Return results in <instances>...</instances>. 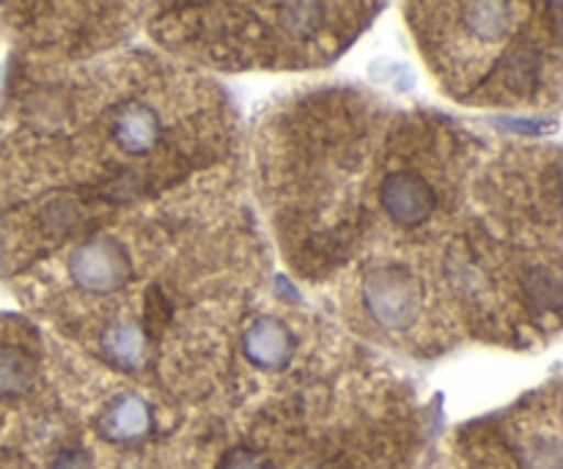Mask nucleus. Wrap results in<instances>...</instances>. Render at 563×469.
Segmentation results:
<instances>
[{"label": "nucleus", "instance_id": "39448f33", "mask_svg": "<svg viewBox=\"0 0 563 469\" xmlns=\"http://www.w3.org/2000/svg\"><path fill=\"white\" fill-rule=\"evenodd\" d=\"M245 355L256 368L280 371L295 357V338L286 324L275 322V319H258L245 333Z\"/></svg>", "mask_w": 563, "mask_h": 469}, {"label": "nucleus", "instance_id": "2eb2a0df", "mask_svg": "<svg viewBox=\"0 0 563 469\" xmlns=\"http://www.w3.org/2000/svg\"><path fill=\"white\" fill-rule=\"evenodd\" d=\"M500 124L511 132H526V135H539V132H544L550 126V124H542V121H528V119H506L500 121Z\"/></svg>", "mask_w": 563, "mask_h": 469}, {"label": "nucleus", "instance_id": "9d476101", "mask_svg": "<svg viewBox=\"0 0 563 469\" xmlns=\"http://www.w3.org/2000/svg\"><path fill=\"white\" fill-rule=\"evenodd\" d=\"M522 289H526V297L537 308H544V311H559L561 283L550 269H533V272H528L526 280H522Z\"/></svg>", "mask_w": 563, "mask_h": 469}, {"label": "nucleus", "instance_id": "1a4fd4ad", "mask_svg": "<svg viewBox=\"0 0 563 469\" xmlns=\"http://www.w3.org/2000/svg\"><path fill=\"white\" fill-rule=\"evenodd\" d=\"M36 384V362L22 349H0V399H20Z\"/></svg>", "mask_w": 563, "mask_h": 469}, {"label": "nucleus", "instance_id": "9b49d317", "mask_svg": "<svg viewBox=\"0 0 563 469\" xmlns=\"http://www.w3.org/2000/svg\"><path fill=\"white\" fill-rule=\"evenodd\" d=\"M82 217V209L77 203L66 201V198H58V201L47 203L42 212V228L47 231V236L53 239H64L66 234L75 231V225L80 223Z\"/></svg>", "mask_w": 563, "mask_h": 469}, {"label": "nucleus", "instance_id": "20e7f679", "mask_svg": "<svg viewBox=\"0 0 563 469\" xmlns=\"http://www.w3.org/2000/svg\"><path fill=\"white\" fill-rule=\"evenodd\" d=\"M154 426L152 406L141 399V395H115L113 401H108L99 415V434H102L108 443L115 445H130L137 439L146 437Z\"/></svg>", "mask_w": 563, "mask_h": 469}, {"label": "nucleus", "instance_id": "dca6fc26", "mask_svg": "<svg viewBox=\"0 0 563 469\" xmlns=\"http://www.w3.org/2000/svg\"><path fill=\"white\" fill-rule=\"evenodd\" d=\"M0 3H3V0H0Z\"/></svg>", "mask_w": 563, "mask_h": 469}, {"label": "nucleus", "instance_id": "f03ea898", "mask_svg": "<svg viewBox=\"0 0 563 469\" xmlns=\"http://www.w3.org/2000/svg\"><path fill=\"white\" fill-rule=\"evenodd\" d=\"M69 275L82 291L113 294L130 280V258L119 242L99 236L71 253Z\"/></svg>", "mask_w": 563, "mask_h": 469}, {"label": "nucleus", "instance_id": "f257e3e1", "mask_svg": "<svg viewBox=\"0 0 563 469\" xmlns=\"http://www.w3.org/2000/svg\"><path fill=\"white\" fill-rule=\"evenodd\" d=\"M363 300L374 322L385 330H407L421 311V286L410 269L390 264L366 275Z\"/></svg>", "mask_w": 563, "mask_h": 469}, {"label": "nucleus", "instance_id": "423d86ee", "mask_svg": "<svg viewBox=\"0 0 563 469\" xmlns=\"http://www.w3.org/2000/svg\"><path fill=\"white\" fill-rule=\"evenodd\" d=\"M159 135H163L159 115L154 113L148 104L126 102L124 108L115 113L113 137L115 143H119L121 152L132 154V157H143V154H148L157 146Z\"/></svg>", "mask_w": 563, "mask_h": 469}, {"label": "nucleus", "instance_id": "f8f14e48", "mask_svg": "<svg viewBox=\"0 0 563 469\" xmlns=\"http://www.w3.org/2000/svg\"><path fill=\"white\" fill-rule=\"evenodd\" d=\"M522 469H561V445L555 437L531 439L522 450Z\"/></svg>", "mask_w": 563, "mask_h": 469}, {"label": "nucleus", "instance_id": "6e6552de", "mask_svg": "<svg viewBox=\"0 0 563 469\" xmlns=\"http://www.w3.org/2000/svg\"><path fill=\"white\" fill-rule=\"evenodd\" d=\"M104 360L121 371H135L146 355V338L135 322H113L102 335Z\"/></svg>", "mask_w": 563, "mask_h": 469}, {"label": "nucleus", "instance_id": "0eeeda50", "mask_svg": "<svg viewBox=\"0 0 563 469\" xmlns=\"http://www.w3.org/2000/svg\"><path fill=\"white\" fill-rule=\"evenodd\" d=\"M462 22L478 42H500L515 27V3L511 0H465Z\"/></svg>", "mask_w": 563, "mask_h": 469}, {"label": "nucleus", "instance_id": "7ed1b4c3", "mask_svg": "<svg viewBox=\"0 0 563 469\" xmlns=\"http://www.w3.org/2000/svg\"><path fill=\"white\" fill-rule=\"evenodd\" d=\"M379 198L388 217L401 228H418L427 223L438 203L432 185L412 170H396L385 176Z\"/></svg>", "mask_w": 563, "mask_h": 469}, {"label": "nucleus", "instance_id": "4468645a", "mask_svg": "<svg viewBox=\"0 0 563 469\" xmlns=\"http://www.w3.org/2000/svg\"><path fill=\"white\" fill-rule=\"evenodd\" d=\"M55 469H91V461H88V456L80 454V450H66V454H60L58 461H55Z\"/></svg>", "mask_w": 563, "mask_h": 469}, {"label": "nucleus", "instance_id": "ddd939ff", "mask_svg": "<svg viewBox=\"0 0 563 469\" xmlns=\"http://www.w3.org/2000/svg\"><path fill=\"white\" fill-rule=\"evenodd\" d=\"M218 469H269V467L267 461H264L258 454H253V450L236 448L223 456V461H220Z\"/></svg>", "mask_w": 563, "mask_h": 469}]
</instances>
